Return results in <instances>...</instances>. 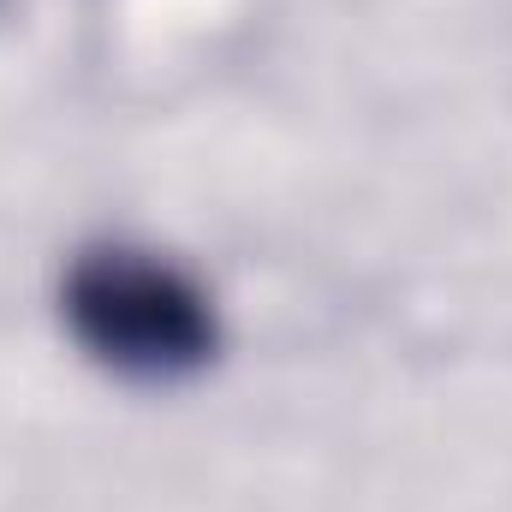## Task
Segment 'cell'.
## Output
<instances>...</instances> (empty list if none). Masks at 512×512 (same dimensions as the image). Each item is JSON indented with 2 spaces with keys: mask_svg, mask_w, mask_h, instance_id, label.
<instances>
[{
  "mask_svg": "<svg viewBox=\"0 0 512 512\" xmlns=\"http://www.w3.org/2000/svg\"><path fill=\"white\" fill-rule=\"evenodd\" d=\"M72 310L84 322V334L114 352L120 364H143V370H167L203 352V304L197 292L149 262H90L78 274Z\"/></svg>",
  "mask_w": 512,
  "mask_h": 512,
  "instance_id": "obj_1",
  "label": "cell"
}]
</instances>
